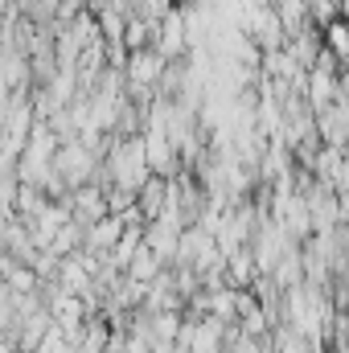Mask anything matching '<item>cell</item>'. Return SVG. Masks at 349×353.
I'll return each mask as SVG.
<instances>
[{"label":"cell","instance_id":"1","mask_svg":"<svg viewBox=\"0 0 349 353\" xmlns=\"http://www.w3.org/2000/svg\"><path fill=\"white\" fill-rule=\"evenodd\" d=\"M94 165H99V161L90 157L79 140H70V144H58V152H54V161H50V169L66 181V189H79V185H87L90 173H94Z\"/></svg>","mask_w":349,"mask_h":353},{"label":"cell","instance_id":"2","mask_svg":"<svg viewBox=\"0 0 349 353\" xmlns=\"http://www.w3.org/2000/svg\"><path fill=\"white\" fill-rule=\"evenodd\" d=\"M152 50H157L165 62H181V58L189 54V46H185V21H181V8H177V4L157 21V29H152Z\"/></svg>","mask_w":349,"mask_h":353},{"label":"cell","instance_id":"3","mask_svg":"<svg viewBox=\"0 0 349 353\" xmlns=\"http://www.w3.org/2000/svg\"><path fill=\"white\" fill-rule=\"evenodd\" d=\"M140 140H144V161H148V173L152 176H173L181 169L165 132H140Z\"/></svg>","mask_w":349,"mask_h":353},{"label":"cell","instance_id":"4","mask_svg":"<svg viewBox=\"0 0 349 353\" xmlns=\"http://www.w3.org/2000/svg\"><path fill=\"white\" fill-rule=\"evenodd\" d=\"M119 234H123V222H119L115 214H103L99 222H90L87 230H83V251L94 255V259H103V255L119 243Z\"/></svg>","mask_w":349,"mask_h":353},{"label":"cell","instance_id":"5","mask_svg":"<svg viewBox=\"0 0 349 353\" xmlns=\"http://www.w3.org/2000/svg\"><path fill=\"white\" fill-rule=\"evenodd\" d=\"M255 275H259V271H255V263H251V251H247V247L222 255V279H226V288L247 292V288L255 283Z\"/></svg>","mask_w":349,"mask_h":353},{"label":"cell","instance_id":"6","mask_svg":"<svg viewBox=\"0 0 349 353\" xmlns=\"http://www.w3.org/2000/svg\"><path fill=\"white\" fill-rule=\"evenodd\" d=\"M283 50H288V58L308 74V70H312V62H317V54H321V29H317V25H308L304 33L288 37V46H283Z\"/></svg>","mask_w":349,"mask_h":353},{"label":"cell","instance_id":"7","mask_svg":"<svg viewBox=\"0 0 349 353\" xmlns=\"http://www.w3.org/2000/svg\"><path fill=\"white\" fill-rule=\"evenodd\" d=\"M165 185H169V176H148V181L136 189V210H140L144 226L161 218V210H165Z\"/></svg>","mask_w":349,"mask_h":353},{"label":"cell","instance_id":"8","mask_svg":"<svg viewBox=\"0 0 349 353\" xmlns=\"http://www.w3.org/2000/svg\"><path fill=\"white\" fill-rule=\"evenodd\" d=\"M267 279H271L279 292H288V288H300V283H304V271H300V247H288V251L275 259V267L267 271Z\"/></svg>","mask_w":349,"mask_h":353},{"label":"cell","instance_id":"9","mask_svg":"<svg viewBox=\"0 0 349 353\" xmlns=\"http://www.w3.org/2000/svg\"><path fill=\"white\" fill-rule=\"evenodd\" d=\"M161 267H165V263H161V259H157V255L144 247V239H140L136 255H132V259H128V267H123V275H128L132 283H152V279L161 275Z\"/></svg>","mask_w":349,"mask_h":353},{"label":"cell","instance_id":"10","mask_svg":"<svg viewBox=\"0 0 349 353\" xmlns=\"http://www.w3.org/2000/svg\"><path fill=\"white\" fill-rule=\"evenodd\" d=\"M79 247H83V226L66 222L62 230H54V239H50V247H46V251H50L54 259H66V255H74Z\"/></svg>","mask_w":349,"mask_h":353},{"label":"cell","instance_id":"11","mask_svg":"<svg viewBox=\"0 0 349 353\" xmlns=\"http://www.w3.org/2000/svg\"><path fill=\"white\" fill-rule=\"evenodd\" d=\"M181 321H185V312H152L148 316V333H152V341H177V329H181Z\"/></svg>","mask_w":349,"mask_h":353},{"label":"cell","instance_id":"12","mask_svg":"<svg viewBox=\"0 0 349 353\" xmlns=\"http://www.w3.org/2000/svg\"><path fill=\"white\" fill-rule=\"evenodd\" d=\"M152 29H157V25H148V21H140V17L123 21V50H128V54H132V50H148V46H152Z\"/></svg>","mask_w":349,"mask_h":353},{"label":"cell","instance_id":"13","mask_svg":"<svg viewBox=\"0 0 349 353\" xmlns=\"http://www.w3.org/2000/svg\"><path fill=\"white\" fill-rule=\"evenodd\" d=\"M70 350H74L70 333H62V329L50 321V329L41 333V341H37V350H33V353H70Z\"/></svg>","mask_w":349,"mask_h":353},{"label":"cell","instance_id":"14","mask_svg":"<svg viewBox=\"0 0 349 353\" xmlns=\"http://www.w3.org/2000/svg\"><path fill=\"white\" fill-rule=\"evenodd\" d=\"M12 259H8V251H4V247H0V279H4V275H8V271H12Z\"/></svg>","mask_w":349,"mask_h":353},{"label":"cell","instance_id":"15","mask_svg":"<svg viewBox=\"0 0 349 353\" xmlns=\"http://www.w3.org/2000/svg\"><path fill=\"white\" fill-rule=\"evenodd\" d=\"M0 140H4V99H0Z\"/></svg>","mask_w":349,"mask_h":353}]
</instances>
